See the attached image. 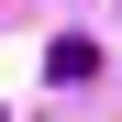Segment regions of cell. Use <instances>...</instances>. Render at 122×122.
I'll list each match as a JSON object with an SVG mask.
<instances>
[{"label":"cell","instance_id":"obj_1","mask_svg":"<svg viewBox=\"0 0 122 122\" xmlns=\"http://www.w3.org/2000/svg\"><path fill=\"white\" fill-rule=\"evenodd\" d=\"M45 67H56V78H67V89H78V78H100V45H89V33H67V45H56Z\"/></svg>","mask_w":122,"mask_h":122}]
</instances>
